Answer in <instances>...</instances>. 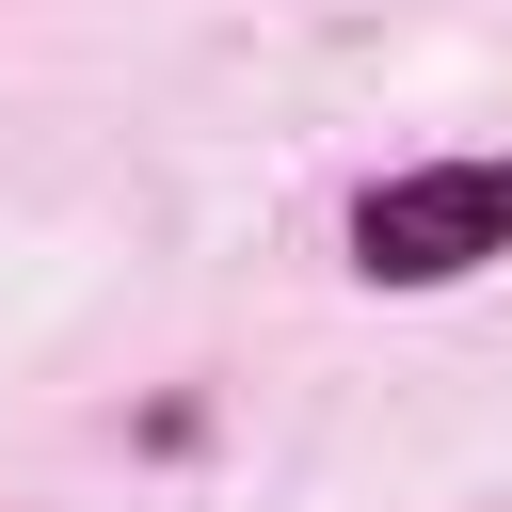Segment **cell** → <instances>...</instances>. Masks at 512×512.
<instances>
[{
    "mask_svg": "<svg viewBox=\"0 0 512 512\" xmlns=\"http://www.w3.org/2000/svg\"><path fill=\"white\" fill-rule=\"evenodd\" d=\"M352 256H368L384 288H432V272H480V256H512V160H448V176H400V192H368V208H352Z\"/></svg>",
    "mask_w": 512,
    "mask_h": 512,
    "instance_id": "1",
    "label": "cell"
}]
</instances>
